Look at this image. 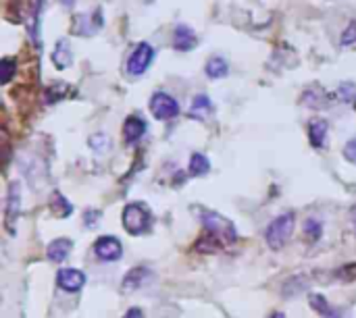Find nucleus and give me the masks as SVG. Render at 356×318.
Returning a JSON list of instances; mask_svg holds the SVG:
<instances>
[{"label": "nucleus", "mask_w": 356, "mask_h": 318, "mask_svg": "<svg viewBox=\"0 0 356 318\" xmlns=\"http://www.w3.org/2000/svg\"><path fill=\"white\" fill-rule=\"evenodd\" d=\"M152 59H155V48H152L148 42H140V44L134 48V52L130 54V59H128V73H130L132 77L144 75L146 69L150 67Z\"/></svg>", "instance_id": "obj_4"}, {"label": "nucleus", "mask_w": 356, "mask_h": 318, "mask_svg": "<svg viewBox=\"0 0 356 318\" xmlns=\"http://www.w3.org/2000/svg\"><path fill=\"white\" fill-rule=\"evenodd\" d=\"M61 5L67 7V9H71V7H73V0H61Z\"/></svg>", "instance_id": "obj_27"}, {"label": "nucleus", "mask_w": 356, "mask_h": 318, "mask_svg": "<svg viewBox=\"0 0 356 318\" xmlns=\"http://www.w3.org/2000/svg\"><path fill=\"white\" fill-rule=\"evenodd\" d=\"M327 121H323V119H315L313 123H310V129H308V138H310V144L315 146V148H325V144H327Z\"/></svg>", "instance_id": "obj_14"}, {"label": "nucleus", "mask_w": 356, "mask_h": 318, "mask_svg": "<svg viewBox=\"0 0 356 318\" xmlns=\"http://www.w3.org/2000/svg\"><path fill=\"white\" fill-rule=\"evenodd\" d=\"M200 219H202L204 229H206L204 237L198 240V244H196V248L200 252H206L208 250L206 246H210V252H217L225 246L235 244L237 233H235V225L229 219H225L223 215L212 212V210H202Z\"/></svg>", "instance_id": "obj_1"}, {"label": "nucleus", "mask_w": 356, "mask_h": 318, "mask_svg": "<svg viewBox=\"0 0 356 318\" xmlns=\"http://www.w3.org/2000/svg\"><path fill=\"white\" fill-rule=\"evenodd\" d=\"M50 210L55 212L57 217H69L71 212H73V206L67 202V198L65 195H61L59 191H55L52 195H50Z\"/></svg>", "instance_id": "obj_18"}, {"label": "nucleus", "mask_w": 356, "mask_h": 318, "mask_svg": "<svg viewBox=\"0 0 356 318\" xmlns=\"http://www.w3.org/2000/svg\"><path fill=\"white\" fill-rule=\"evenodd\" d=\"M148 277H150V273L146 271V268H134L132 273H128V277H126V281H123V289L126 291H130V289H138L140 285H144L146 281H148Z\"/></svg>", "instance_id": "obj_19"}, {"label": "nucleus", "mask_w": 356, "mask_h": 318, "mask_svg": "<svg viewBox=\"0 0 356 318\" xmlns=\"http://www.w3.org/2000/svg\"><path fill=\"white\" fill-rule=\"evenodd\" d=\"M52 63H55L57 69H67V67H71V63H73L71 44H69L65 38L57 42V46H55V50H52Z\"/></svg>", "instance_id": "obj_12"}, {"label": "nucleus", "mask_w": 356, "mask_h": 318, "mask_svg": "<svg viewBox=\"0 0 356 318\" xmlns=\"http://www.w3.org/2000/svg\"><path fill=\"white\" fill-rule=\"evenodd\" d=\"M339 94H346V96H344L346 102H354V100H356V87H354L352 83H344V85L339 87Z\"/></svg>", "instance_id": "obj_25"}, {"label": "nucleus", "mask_w": 356, "mask_h": 318, "mask_svg": "<svg viewBox=\"0 0 356 318\" xmlns=\"http://www.w3.org/2000/svg\"><path fill=\"white\" fill-rule=\"evenodd\" d=\"M352 44H356V21H352L342 34V46H352Z\"/></svg>", "instance_id": "obj_22"}, {"label": "nucleus", "mask_w": 356, "mask_h": 318, "mask_svg": "<svg viewBox=\"0 0 356 318\" xmlns=\"http://www.w3.org/2000/svg\"><path fill=\"white\" fill-rule=\"evenodd\" d=\"M294 223H296V217L294 212H286V215L277 217L269 227H267V233H265V240L269 244L271 250H279L288 244V240L292 237L294 233Z\"/></svg>", "instance_id": "obj_2"}, {"label": "nucleus", "mask_w": 356, "mask_h": 318, "mask_svg": "<svg viewBox=\"0 0 356 318\" xmlns=\"http://www.w3.org/2000/svg\"><path fill=\"white\" fill-rule=\"evenodd\" d=\"M146 134V123L140 115H132L128 117L126 125H123V138H126V144H136L142 136Z\"/></svg>", "instance_id": "obj_10"}, {"label": "nucleus", "mask_w": 356, "mask_h": 318, "mask_svg": "<svg viewBox=\"0 0 356 318\" xmlns=\"http://www.w3.org/2000/svg\"><path fill=\"white\" fill-rule=\"evenodd\" d=\"M100 28H102V13L100 11L77 15L73 21V34H79V36H94Z\"/></svg>", "instance_id": "obj_8"}, {"label": "nucleus", "mask_w": 356, "mask_h": 318, "mask_svg": "<svg viewBox=\"0 0 356 318\" xmlns=\"http://www.w3.org/2000/svg\"><path fill=\"white\" fill-rule=\"evenodd\" d=\"M123 318H144V316H142V310L140 308H130Z\"/></svg>", "instance_id": "obj_26"}, {"label": "nucleus", "mask_w": 356, "mask_h": 318, "mask_svg": "<svg viewBox=\"0 0 356 318\" xmlns=\"http://www.w3.org/2000/svg\"><path fill=\"white\" fill-rule=\"evenodd\" d=\"M152 217L144 204H130L123 210V227L132 235H142L150 229Z\"/></svg>", "instance_id": "obj_3"}, {"label": "nucleus", "mask_w": 356, "mask_h": 318, "mask_svg": "<svg viewBox=\"0 0 356 318\" xmlns=\"http://www.w3.org/2000/svg\"><path fill=\"white\" fill-rule=\"evenodd\" d=\"M212 113V102L206 94H200L194 98L192 106H190V117L192 119H198V121H204L208 115Z\"/></svg>", "instance_id": "obj_13"}, {"label": "nucleus", "mask_w": 356, "mask_h": 318, "mask_svg": "<svg viewBox=\"0 0 356 318\" xmlns=\"http://www.w3.org/2000/svg\"><path fill=\"white\" fill-rule=\"evenodd\" d=\"M71 250H73V244L69 240H55L48 246V258L52 262H63V260H67V256L71 254Z\"/></svg>", "instance_id": "obj_15"}, {"label": "nucleus", "mask_w": 356, "mask_h": 318, "mask_svg": "<svg viewBox=\"0 0 356 318\" xmlns=\"http://www.w3.org/2000/svg\"><path fill=\"white\" fill-rule=\"evenodd\" d=\"M344 156H346L352 165H356V138H354V140H350V142L346 144V148H344Z\"/></svg>", "instance_id": "obj_24"}, {"label": "nucleus", "mask_w": 356, "mask_h": 318, "mask_svg": "<svg viewBox=\"0 0 356 318\" xmlns=\"http://www.w3.org/2000/svg\"><path fill=\"white\" fill-rule=\"evenodd\" d=\"M269 318H286V314H281V312H273Z\"/></svg>", "instance_id": "obj_28"}, {"label": "nucleus", "mask_w": 356, "mask_h": 318, "mask_svg": "<svg viewBox=\"0 0 356 318\" xmlns=\"http://www.w3.org/2000/svg\"><path fill=\"white\" fill-rule=\"evenodd\" d=\"M208 171H210V162L204 154H194L190 158V175L200 177V175H206Z\"/></svg>", "instance_id": "obj_20"}, {"label": "nucleus", "mask_w": 356, "mask_h": 318, "mask_svg": "<svg viewBox=\"0 0 356 318\" xmlns=\"http://www.w3.org/2000/svg\"><path fill=\"white\" fill-rule=\"evenodd\" d=\"M304 235L308 242H317L321 237V223L315 221V219H308L306 225H304Z\"/></svg>", "instance_id": "obj_21"}, {"label": "nucleus", "mask_w": 356, "mask_h": 318, "mask_svg": "<svg viewBox=\"0 0 356 318\" xmlns=\"http://www.w3.org/2000/svg\"><path fill=\"white\" fill-rule=\"evenodd\" d=\"M308 301H310V306L321 314V318H342L339 312L333 310V308L329 306V301H327L321 293H310V295H308Z\"/></svg>", "instance_id": "obj_16"}, {"label": "nucleus", "mask_w": 356, "mask_h": 318, "mask_svg": "<svg viewBox=\"0 0 356 318\" xmlns=\"http://www.w3.org/2000/svg\"><path fill=\"white\" fill-rule=\"evenodd\" d=\"M0 69H3V75H0V81H3V83H9V81H11V77H13V71H15L13 61L5 59L3 63H0Z\"/></svg>", "instance_id": "obj_23"}, {"label": "nucleus", "mask_w": 356, "mask_h": 318, "mask_svg": "<svg viewBox=\"0 0 356 318\" xmlns=\"http://www.w3.org/2000/svg\"><path fill=\"white\" fill-rule=\"evenodd\" d=\"M196 42H198V38H196V34H194L192 28H188V25H177V28H175L173 46H175L177 50L188 52V50H192V48L196 46Z\"/></svg>", "instance_id": "obj_11"}, {"label": "nucleus", "mask_w": 356, "mask_h": 318, "mask_svg": "<svg viewBox=\"0 0 356 318\" xmlns=\"http://www.w3.org/2000/svg\"><path fill=\"white\" fill-rule=\"evenodd\" d=\"M19 210H21V187H19V183H11L9 195H7V212H5V227L11 235H15Z\"/></svg>", "instance_id": "obj_6"}, {"label": "nucleus", "mask_w": 356, "mask_h": 318, "mask_svg": "<svg viewBox=\"0 0 356 318\" xmlns=\"http://www.w3.org/2000/svg\"><path fill=\"white\" fill-rule=\"evenodd\" d=\"M150 113L159 121H169L179 115V104L173 96H169L165 92H157L150 98Z\"/></svg>", "instance_id": "obj_5"}, {"label": "nucleus", "mask_w": 356, "mask_h": 318, "mask_svg": "<svg viewBox=\"0 0 356 318\" xmlns=\"http://www.w3.org/2000/svg\"><path fill=\"white\" fill-rule=\"evenodd\" d=\"M57 283H59L61 289L73 293V291H79L86 285V275L81 271H77V268H63L57 275Z\"/></svg>", "instance_id": "obj_9"}, {"label": "nucleus", "mask_w": 356, "mask_h": 318, "mask_svg": "<svg viewBox=\"0 0 356 318\" xmlns=\"http://www.w3.org/2000/svg\"><path fill=\"white\" fill-rule=\"evenodd\" d=\"M94 252H96V256H98L100 260H104V262H112V260H117V258H121L123 248H121V242H119L117 237L106 235V237L96 240V244H94Z\"/></svg>", "instance_id": "obj_7"}, {"label": "nucleus", "mask_w": 356, "mask_h": 318, "mask_svg": "<svg viewBox=\"0 0 356 318\" xmlns=\"http://www.w3.org/2000/svg\"><path fill=\"white\" fill-rule=\"evenodd\" d=\"M229 73V65H227V61L223 59V56H212V59H208V63H206V75L210 77V79H221V77H225Z\"/></svg>", "instance_id": "obj_17"}]
</instances>
